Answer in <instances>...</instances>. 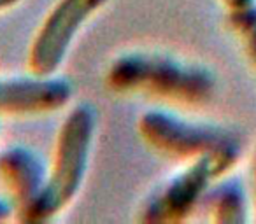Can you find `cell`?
I'll return each instance as SVG.
<instances>
[{"instance_id": "cell-1", "label": "cell", "mask_w": 256, "mask_h": 224, "mask_svg": "<svg viewBox=\"0 0 256 224\" xmlns=\"http://www.w3.org/2000/svg\"><path fill=\"white\" fill-rule=\"evenodd\" d=\"M104 82L118 95H148L181 105L210 102L218 89V79L209 67L151 49L118 54L107 67Z\"/></svg>"}, {"instance_id": "cell-2", "label": "cell", "mask_w": 256, "mask_h": 224, "mask_svg": "<svg viewBox=\"0 0 256 224\" xmlns=\"http://www.w3.org/2000/svg\"><path fill=\"white\" fill-rule=\"evenodd\" d=\"M96 130L98 114L92 103L79 102L65 112L48 161L44 191L22 223H51L76 202L88 177Z\"/></svg>"}, {"instance_id": "cell-3", "label": "cell", "mask_w": 256, "mask_h": 224, "mask_svg": "<svg viewBox=\"0 0 256 224\" xmlns=\"http://www.w3.org/2000/svg\"><path fill=\"white\" fill-rule=\"evenodd\" d=\"M240 153H216L186 161L140 203L137 219L146 224H178L190 219L207 193L238 161Z\"/></svg>"}, {"instance_id": "cell-4", "label": "cell", "mask_w": 256, "mask_h": 224, "mask_svg": "<svg viewBox=\"0 0 256 224\" xmlns=\"http://www.w3.org/2000/svg\"><path fill=\"white\" fill-rule=\"evenodd\" d=\"M137 133L150 149L168 160L186 161L216 153H240V135L212 123L192 121L168 109H148L137 119Z\"/></svg>"}, {"instance_id": "cell-5", "label": "cell", "mask_w": 256, "mask_h": 224, "mask_svg": "<svg viewBox=\"0 0 256 224\" xmlns=\"http://www.w3.org/2000/svg\"><path fill=\"white\" fill-rule=\"evenodd\" d=\"M109 4L110 0H54L30 40L26 51L28 72L58 74L82 28Z\"/></svg>"}, {"instance_id": "cell-6", "label": "cell", "mask_w": 256, "mask_h": 224, "mask_svg": "<svg viewBox=\"0 0 256 224\" xmlns=\"http://www.w3.org/2000/svg\"><path fill=\"white\" fill-rule=\"evenodd\" d=\"M74 98V86L62 75H25L0 77V118L50 116L68 109Z\"/></svg>"}, {"instance_id": "cell-7", "label": "cell", "mask_w": 256, "mask_h": 224, "mask_svg": "<svg viewBox=\"0 0 256 224\" xmlns=\"http://www.w3.org/2000/svg\"><path fill=\"white\" fill-rule=\"evenodd\" d=\"M48 179V161L26 144H11L0 151V182L6 195L16 207V219L42 195Z\"/></svg>"}, {"instance_id": "cell-8", "label": "cell", "mask_w": 256, "mask_h": 224, "mask_svg": "<svg viewBox=\"0 0 256 224\" xmlns=\"http://www.w3.org/2000/svg\"><path fill=\"white\" fill-rule=\"evenodd\" d=\"M207 212L210 219L220 224H242L248 219V198H246V188L238 179L223 177L210 188L206 196Z\"/></svg>"}, {"instance_id": "cell-9", "label": "cell", "mask_w": 256, "mask_h": 224, "mask_svg": "<svg viewBox=\"0 0 256 224\" xmlns=\"http://www.w3.org/2000/svg\"><path fill=\"white\" fill-rule=\"evenodd\" d=\"M228 25L237 33L246 54L256 68V2L235 11H228Z\"/></svg>"}, {"instance_id": "cell-10", "label": "cell", "mask_w": 256, "mask_h": 224, "mask_svg": "<svg viewBox=\"0 0 256 224\" xmlns=\"http://www.w3.org/2000/svg\"><path fill=\"white\" fill-rule=\"evenodd\" d=\"M16 217L18 214H16L14 203L9 200L8 195H0V223H9Z\"/></svg>"}, {"instance_id": "cell-11", "label": "cell", "mask_w": 256, "mask_h": 224, "mask_svg": "<svg viewBox=\"0 0 256 224\" xmlns=\"http://www.w3.org/2000/svg\"><path fill=\"white\" fill-rule=\"evenodd\" d=\"M220 2L226 7V11H235V9H240V7H246V5L252 4L256 0H220Z\"/></svg>"}, {"instance_id": "cell-12", "label": "cell", "mask_w": 256, "mask_h": 224, "mask_svg": "<svg viewBox=\"0 0 256 224\" xmlns=\"http://www.w3.org/2000/svg\"><path fill=\"white\" fill-rule=\"evenodd\" d=\"M22 2L23 0H0V14H4V12L14 9L16 5H20Z\"/></svg>"}, {"instance_id": "cell-13", "label": "cell", "mask_w": 256, "mask_h": 224, "mask_svg": "<svg viewBox=\"0 0 256 224\" xmlns=\"http://www.w3.org/2000/svg\"><path fill=\"white\" fill-rule=\"evenodd\" d=\"M254 182H256V160H254Z\"/></svg>"}]
</instances>
